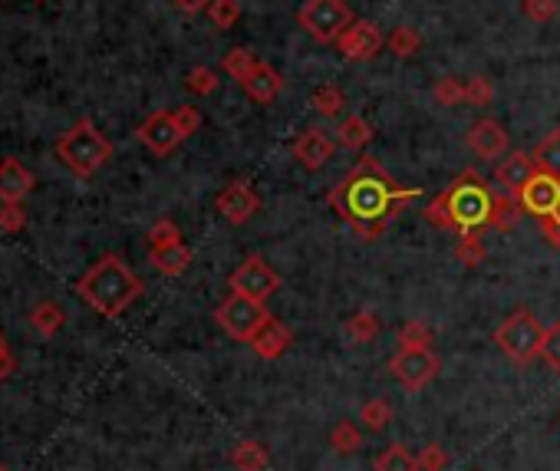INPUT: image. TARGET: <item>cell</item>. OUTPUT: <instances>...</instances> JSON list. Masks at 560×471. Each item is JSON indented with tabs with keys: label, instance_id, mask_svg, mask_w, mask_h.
<instances>
[{
	"label": "cell",
	"instance_id": "6da1fadb",
	"mask_svg": "<svg viewBox=\"0 0 560 471\" xmlns=\"http://www.w3.org/2000/svg\"><path fill=\"white\" fill-rule=\"evenodd\" d=\"M419 195H422L419 188L396 185V178L373 155H363L353 165V172L330 188L327 201L363 241H376L399 218V211H406L409 201H416Z\"/></svg>",
	"mask_w": 560,
	"mask_h": 471
},
{
	"label": "cell",
	"instance_id": "7a4b0ae2",
	"mask_svg": "<svg viewBox=\"0 0 560 471\" xmlns=\"http://www.w3.org/2000/svg\"><path fill=\"white\" fill-rule=\"evenodd\" d=\"M491 205H495V188L475 168H465L445 192H439L425 205L422 218L439 231L481 234L491 228Z\"/></svg>",
	"mask_w": 560,
	"mask_h": 471
},
{
	"label": "cell",
	"instance_id": "3957f363",
	"mask_svg": "<svg viewBox=\"0 0 560 471\" xmlns=\"http://www.w3.org/2000/svg\"><path fill=\"white\" fill-rule=\"evenodd\" d=\"M142 290H145L142 277L119 254H103L76 280V294H80L83 304L109 320L122 317L142 297Z\"/></svg>",
	"mask_w": 560,
	"mask_h": 471
},
{
	"label": "cell",
	"instance_id": "277c9868",
	"mask_svg": "<svg viewBox=\"0 0 560 471\" xmlns=\"http://www.w3.org/2000/svg\"><path fill=\"white\" fill-rule=\"evenodd\" d=\"M53 152H56V159H60V165L70 168L76 178H89L112 159V142L99 132L93 119L83 116L56 139Z\"/></svg>",
	"mask_w": 560,
	"mask_h": 471
},
{
	"label": "cell",
	"instance_id": "5b68a950",
	"mask_svg": "<svg viewBox=\"0 0 560 471\" xmlns=\"http://www.w3.org/2000/svg\"><path fill=\"white\" fill-rule=\"evenodd\" d=\"M544 330L547 327L534 317L531 310H514L511 317H504V323L495 330V343L514 366H531L534 360H541Z\"/></svg>",
	"mask_w": 560,
	"mask_h": 471
},
{
	"label": "cell",
	"instance_id": "8992f818",
	"mask_svg": "<svg viewBox=\"0 0 560 471\" xmlns=\"http://www.w3.org/2000/svg\"><path fill=\"white\" fill-rule=\"evenodd\" d=\"M297 24L317 43H336L353 24V10L346 0H307L297 10Z\"/></svg>",
	"mask_w": 560,
	"mask_h": 471
},
{
	"label": "cell",
	"instance_id": "52a82bcc",
	"mask_svg": "<svg viewBox=\"0 0 560 471\" xmlns=\"http://www.w3.org/2000/svg\"><path fill=\"white\" fill-rule=\"evenodd\" d=\"M267 304H257L251 297H241V294H228L218 304L215 310V320L218 327L231 336V340H241V343H251L254 333L267 323Z\"/></svg>",
	"mask_w": 560,
	"mask_h": 471
},
{
	"label": "cell",
	"instance_id": "ba28073f",
	"mask_svg": "<svg viewBox=\"0 0 560 471\" xmlns=\"http://www.w3.org/2000/svg\"><path fill=\"white\" fill-rule=\"evenodd\" d=\"M228 287H231V294L251 297V300H257V304H267V300L280 290V274L264 261L261 254H248L231 271Z\"/></svg>",
	"mask_w": 560,
	"mask_h": 471
},
{
	"label": "cell",
	"instance_id": "9c48e42d",
	"mask_svg": "<svg viewBox=\"0 0 560 471\" xmlns=\"http://www.w3.org/2000/svg\"><path fill=\"white\" fill-rule=\"evenodd\" d=\"M439 369H442V363L432 350H399L389 360L392 379H396L406 392H422L435 376H439Z\"/></svg>",
	"mask_w": 560,
	"mask_h": 471
},
{
	"label": "cell",
	"instance_id": "30bf717a",
	"mask_svg": "<svg viewBox=\"0 0 560 471\" xmlns=\"http://www.w3.org/2000/svg\"><path fill=\"white\" fill-rule=\"evenodd\" d=\"M518 201H521V208L534 218L557 215L560 211V175L547 172V168H537L534 178L518 195Z\"/></svg>",
	"mask_w": 560,
	"mask_h": 471
},
{
	"label": "cell",
	"instance_id": "8fae6325",
	"mask_svg": "<svg viewBox=\"0 0 560 471\" xmlns=\"http://www.w3.org/2000/svg\"><path fill=\"white\" fill-rule=\"evenodd\" d=\"M136 139H139L152 155H172V152L178 149V145L185 142V136H182V132H178V126H175V116H172V112H165V109L152 112V116L142 122V126L136 129Z\"/></svg>",
	"mask_w": 560,
	"mask_h": 471
},
{
	"label": "cell",
	"instance_id": "7c38bea8",
	"mask_svg": "<svg viewBox=\"0 0 560 471\" xmlns=\"http://www.w3.org/2000/svg\"><path fill=\"white\" fill-rule=\"evenodd\" d=\"M336 47H340V53L346 56V60L366 63L386 47V37H383V30H379L376 24H369V20H353V24L346 27L343 37L336 40Z\"/></svg>",
	"mask_w": 560,
	"mask_h": 471
},
{
	"label": "cell",
	"instance_id": "4fadbf2b",
	"mask_svg": "<svg viewBox=\"0 0 560 471\" xmlns=\"http://www.w3.org/2000/svg\"><path fill=\"white\" fill-rule=\"evenodd\" d=\"M215 205H218L224 221L238 224V228H241V224H248L257 211H261V198H257L251 182H231V185H224L218 192Z\"/></svg>",
	"mask_w": 560,
	"mask_h": 471
},
{
	"label": "cell",
	"instance_id": "5bb4252c",
	"mask_svg": "<svg viewBox=\"0 0 560 471\" xmlns=\"http://www.w3.org/2000/svg\"><path fill=\"white\" fill-rule=\"evenodd\" d=\"M465 145L472 149V155H478V159L498 162L501 155L508 152V132H504V126H501V122H495V119H481V122H475L472 129H468Z\"/></svg>",
	"mask_w": 560,
	"mask_h": 471
},
{
	"label": "cell",
	"instance_id": "9a60e30c",
	"mask_svg": "<svg viewBox=\"0 0 560 471\" xmlns=\"http://www.w3.org/2000/svg\"><path fill=\"white\" fill-rule=\"evenodd\" d=\"M333 152H336V139H330L327 132L317 126L304 129L294 139V159L304 168H310V172H317V168L327 165L333 159Z\"/></svg>",
	"mask_w": 560,
	"mask_h": 471
},
{
	"label": "cell",
	"instance_id": "2e32d148",
	"mask_svg": "<svg viewBox=\"0 0 560 471\" xmlns=\"http://www.w3.org/2000/svg\"><path fill=\"white\" fill-rule=\"evenodd\" d=\"M534 172H537L534 155L508 152V155H504V162H498V168H495V182H498L501 192H508V195L518 198L524 192V185L534 178Z\"/></svg>",
	"mask_w": 560,
	"mask_h": 471
},
{
	"label": "cell",
	"instance_id": "e0dca14e",
	"mask_svg": "<svg viewBox=\"0 0 560 471\" xmlns=\"http://www.w3.org/2000/svg\"><path fill=\"white\" fill-rule=\"evenodd\" d=\"M37 178L17 159H0V201L4 205H24V198L33 192Z\"/></svg>",
	"mask_w": 560,
	"mask_h": 471
},
{
	"label": "cell",
	"instance_id": "ac0fdd59",
	"mask_svg": "<svg viewBox=\"0 0 560 471\" xmlns=\"http://www.w3.org/2000/svg\"><path fill=\"white\" fill-rule=\"evenodd\" d=\"M290 343H294V333H290L287 323L277 317H267V323L254 333V340H251L254 353L261 356V360H280V356L290 350Z\"/></svg>",
	"mask_w": 560,
	"mask_h": 471
},
{
	"label": "cell",
	"instance_id": "d6986e66",
	"mask_svg": "<svg viewBox=\"0 0 560 471\" xmlns=\"http://www.w3.org/2000/svg\"><path fill=\"white\" fill-rule=\"evenodd\" d=\"M238 86L254 99V103L267 106V103H274V99L280 96V89H284V80H280V73L274 70L271 63H257L254 70H251L248 76H244V80H241Z\"/></svg>",
	"mask_w": 560,
	"mask_h": 471
},
{
	"label": "cell",
	"instance_id": "ffe728a7",
	"mask_svg": "<svg viewBox=\"0 0 560 471\" xmlns=\"http://www.w3.org/2000/svg\"><path fill=\"white\" fill-rule=\"evenodd\" d=\"M149 261L165 277H182L188 271V264H192V248L185 241L168 244V248H149Z\"/></svg>",
	"mask_w": 560,
	"mask_h": 471
},
{
	"label": "cell",
	"instance_id": "44dd1931",
	"mask_svg": "<svg viewBox=\"0 0 560 471\" xmlns=\"http://www.w3.org/2000/svg\"><path fill=\"white\" fill-rule=\"evenodd\" d=\"M231 465L238 471H267L271 468V452L264 442L257 439H241L231 448Z\"/></svg>",
	"mask_w": 560,
	"mask_h": 471
},
{
	"label": "cell",
	"instance_id": "7402d4cb",
	"mask_svg": "<svg viewBox=\"0 0 560 471\" xmlns=\"http://www.w3.org/2000/svg\"><path fill=\"white\" fill-rule=\"evenodd\" d=\"M369 142H373V126L363 116H346L336 126V145L346 152H363Z\"/></svg>",
	"mask_w": 560,
	"mask_h": 471
},
{
	"label": "cell",
	"instance_id": "603a6c76",
	"mask_svg": "<svg viewBox=\"0 0 560 471\" xmlns=\"http://www.w3.org/2000/svg\"><path fill=\"white\" fill-rule=\"evenodd\" d=\"M524 215V208H521V201L508 195V192H501V188H495V205H491V228L495 231H514L518 228V221Z\"/></svg>",
	"mask_w": 560,
	"mask_h": 471
},
{
	"label": "cell",
	"instance_id": "cb8c5ba5",
	"mask_svg": "<svg viewBox=\"0 0 560 471\" xmlns=\"http://www.w3.org/2000/svg\"><path fill=\"white\" fill-rule=\"evenodd\" d=\"M379 330H383V323H379L376 310H360V313H353V317L343 323V336L350 343H356V346L376 340Z\"/></svg>",
	"mask_w": 560,
	"mask_h": 471
},
{
	"label": "cell",
	"instance_id": "d4e9b609",
	"mask_svg": "<svg viewBox=\"0 0 560 471\" xmlns=\"http://www.w3.org/2000/svg\"><path fill=\"white\" fill-rule=\"evenodd\" d=\"M63 323H66V313H63L60 304H53V300H43V304H37L30 310V327L40 336H56Z\"/></svg>",
	"mask_w": 560,
	"mask_h": 471
},
{
	"label": "cell",
	"instance_id": "484cf974",
	"mask_svg": "<svg viewBox=\"0 0 560 471\" xmlns=\"http://www.w3.org/2000/svg\"><path fill=\"white\" fill-rule=\"evenodd\" d=\"M330 448L336 455H356L363 448V432H360V425L350 422V419H343V422H336L333 425V432H330Z\"/></svg>",
	"mask_w": 560,
	"mask_h": 471
},
{
	"label": "cell",
	"instance_id": "4316f807",
	"mask_svg": "<svg viewBox=\"0 0 560 471\" xmlns=\"http://www.w3.org/2000/svg\"><path fill=\"white\" fill-rule=\"evenodd\" d=\"M386 47H389V53H396L399 60H409V56H416L422 47V33L412 24H402L386 37Z\"/></svg>",
	"mask_w": 560,
	"mask_h": 471
},
{
	"label": "cell",
	"instance_id": "83f0119b",
	"mask_svg": "<svg viewBox=\"0 0 560 471\" xmlns=\"http://www.w3.org/2000/svg\"><path fill=\"white\" fill-rule=\"evenodd\" d=\"M310 109L317 112L320 119H333L340 116V112L346 109V96L340 86H320L317 93L310 96Z\"/></svg>",
	"mask_w": 560,
	"mask_h": 471
},
{
	"label": "cell",
	"instance_id": "f1b7e54d",
	"mask_svg": "<svg viewBox=\"0 0 560 471\" xmlns=\"http://www.w3.org/2000/svg\"><path fill=\"white\" fill-rule=\"evenodd\" d=\"M376 471H419V458L402 442H392L386 452L376 458Z\"/></svg>",
	"mask_w": 560,
	"mask_h": 471
},
{
	"label": "cell",
	"instance_id": "f546056e",
	"mask_svg": "<svg viewBox=\"0 0 560 471\" xmlns=\"http://www.w3.org/2000/svg\"><path fill=\"white\" fill-rule=\"evenodd\" d=\"M537 168H547V172L560 175V129H551L547 136L537 142V149L531 152Z\"/></svg>",
	"mask_w": 560,
	"mask_h": 471
},
{
	"label": "cell",
	"instance_id": "4dcf8cb0",
	"mask_svg": "<svg viewBox=\"0 0 560 471\" xmlns=\"http://www.w3.org/2000/svg\"><path fill=\"white\" fill-rule=\"evenodd\" d=\"M360 422L373 435L386 432L389 422H392V406H389L386 399H369V402H363V409H360Z\"/></svg>",
	"mask_w": 560,
	"mask_h": 471
},
{
	"label": "cell",
	"instance_id": "1f68e13d",
	"mask_svg": "<svg viewBox=\"0 0 560 471\" xmlns=\"http://www.w3.org/2000/svg\"><path fill=\"white\" fill-rule=\"evenodd\" d=\"M455 257H458V264H465V267L485 264L488 248H485V241H481V234H458V241H455Z\"/></svg>",
	"mask_w": 560,
	"mask_h": 471
},
{
	"label": "cell",
	"instance_id": "d6a6232c",
	"mask_svg": "<svg viewBox=\"0 0 560 471\" xmlns=\"http://www.w3.org/2000/svg\"><path fill=\"white\" fill-rule=\"evenodd\" d=\"M257 63H261V60H257V56L248 50V47H234V50H228V53H224V60H221V70L224 73H228L231 76V80H244V76H248L251 70H254V66Z\"/></svg>",
	"mask_w": 560,
	"mask_h": 471
},
{
	"label": "cell",
	"instance_id": "836d02e7",
	"mask_svg": "<svg viewBox=\"0 0 560 471\" xmlns=\"http://www.w3.org/2000/svg\"><path fill=\"white\" fill-rule=\"evenodd\" d=\"M432 340L435 336L422 320H409L399 330V350H432Z\"/></svg>",
	"mask_w": 560,
	"mask_h": 471
},
{
	"label": "cell",
	"instance_id": "e575fe53",
	"mask_svg": "<svg viewBox=\"0 0 560 471\" xmlns=\"http://www.w3.org/2000/svg\"><path fill=\"white\" fill-rule=\"evenodd\" d=\"M432 96H435V103H439V106L465 103V80H462V76H442V80L435 83Z\"/></svg>",
	"mask_w": 560,
	"mask_h": 471
},
{
	"label": "cell",
	"instance_id": "d590c367",
	"mask_svg": "<svg viewBox=\"0 0 560 471\" xmlns=\"http://www.w3.org/2000/svg\"><path fill=\"white\" fill-rule=\"evenodd\" d=\"M208 17H211V24H215V27L231 30L241 20V0H211Z\"/></svg>",
	"mask_w": 560,
	"mask_h": 471
},
{
	"label": "cell",
	"instance_id": "8d00e7d4",
	"mask_svg": "<svg viewBox=\"0 0 560 471\" xmlns=\"http://www.w3.org/2000/svg\"><path fill=\"white\" fill-rule=\"evenodd\" d=\"M185 86L192 89L195 96H211L218 93V73L211 66H192L185 76Z\"/></svg>",
	"mask_w": 560,
	"mask_h": 471
},
{
	"label": "cell",
	"instance_id": "74e56055",
	"mask_svg": "<svg viewBox=\"0 0 560 471\" xmlns=\"http://www.w3.org/2000/svg\"><path fill=\"white\" fill-rule=\"evenodd\" d=\"M465 103L491 106L495 103V83H491L488 76H472V80H465Z\"/></svg>",
	"mask_w": 560,
	"mask_h": 471
},
{
	"label": "cell",
	"instance_id": "f35d334b",
	"mask_svg": "<svg viewBox=\"0 0 560 471\" xmlns=\"http://www.w3.org/2000/svg\"><path fill=\"white\" fill-rule=\"evenodd\" d=\"M182 241V228L172 218H159L149 228V248H168V244Z\"/></svg>",
	"mask_w": 560,
	"mask_h": 471
},
{
	"label": "cell",
	"instance_id": "ab89813d",
	"mask_svg": "<svg viewBox=\"0 0 560 471\" xmlns=\"http://www.w3.org/2000/svg\"><path fill=\"white\" fill-rule=\"evenodd\" d=\"M521 10L534 24H551V20L560 17V0H524Z\"/></svg>",
	"mask_w": 560,
	"mask_h": 471
},
{
	"label": "cell",
	"instance_id": "60d3db41",
	"mask_svg": "<svg viewBox=\"0 0 560 471\" xmlns=\"http://www.w3.org/2000/svg\"><path fill=\"white\" fill-rule=\"evenodd\" d=\"M541 360L551 366V369H560V320L551 323V327L544 330V343H541Z\"/></svg>",
	"mask_w": 560,
	"mask_h": 471
},
{
	"label": "cell",
	"instance_id": "b9f144b4",
	"mask_svg": "<svg viewBox=\"0 0 560 471\" xmlns=\"http://www.w3.org/2000/svg\"><path fill=\"white\" fill-rule=\"evenodd\" d=\"M24 228H27L24 205H0V231H4V234H20Z\"/></svg>",
	"mask_w": 560,
	"mask_h": 471
},
{
	"label": "cell",
	"instance_id": "7bdbcfd3",
	"mask_svg": "<svg viewBox=\"0 0 560 471\" xmlns=\"http://www.w3.org/2000/svg\"><path fill=\"white\" fill-rule=\"evenodd\" d=\"M175 126H178V132H182V136L188 139V136H195V132L201 129V112L195 109V106H178L175 112Z\"/></svg>",
	"mask_w": 560,
	"mask_h": 471
},
{
	"label": "cell",
	"instance_id": "ee69618b",
	"mask_svg": "<svg viewBox=\"0 0 560 471\" xmlns=\"http://www.w3.org/2000/svg\"><path fill=\"white\" fill-rule=\"evenodd\" d=\"M416 458H419V471H445L448 468V455L442 445H425Z\"/></svg>",
	"mask_w": 560,
	"mask_h": 471
},
{
	"label": "cell",
	"instance_id": "f6af8a7d",
	"mask_svg": "<svg viewBox=\"0 0 560 471\" xmlns=\"http://www.w3.org/2000/svg\"><path fill=\"white\" fill-rule=\"evenodd\" d=\"M537 228H541V238L551 244V248H560V211H557V215L537 218Z\"/></svg>",
	"mask_w": 560,
	"mask_h": 471
},
{
	"label": "cell",
	"instance_id": "bcb514c9",
	"mask_svg": "<svg viewBox=\"0 0 560 471\" xmlns=\"http://www.w3.org/2000/svg\"><path fill=\"white\" fill-rule=\"evenodd\" d=\"M172 4H175V10H182V14L195 17V14H201V10H208L211 0H172Z\"/></svg>",
	"mask_w": 560,
	"mask_h": 471
},
{
	"label": "cell",
	"instance_id": "7dc6e473",
	"mask_svg": "<svg viewBox=\"0 0 560 471\" xmlns=\"http://www.w3.org/2000/svg\"><path fill=\"white\" fill-rule=\"evenodd\" d=\"M17 369V360H14V353H0V383H4V379H10V373H14Z\"/></svg>",
	"mask_w": 560,
	"mask_h": 471
},
{
	"label": "cell",
	"instance_id": "c3c4849f",
	"mask_svg": "<svg viewBox=\"0 0 560 471\" xmlns=\"http://www.w3.org/2000/svg\"><path fill=\"white\" fill-rule=\"evenodd\" d=\"M7 350H10V343H7V336L0 333V353H7Z\"/></svg>",
	"mask_w": 560,
	"mask_h": 471
},
{
	"label": "cell",
	"instance_id": "681fc988",
	"mask_svg": "<svg viewBox=\"0 0 560 471\" xmlns=\"http://www.w3.org/2000/svg\"><path fill=\"white\" fill-rule=\"evenodd\" d=\"M33 4H47V0H33Z\"/></svg>",
	"mask_w": 560,
	"mask_h": 471
},
{
	"label": "cell",
	"instance_id": "f907efd6",
	"mask_svg": "<svg viewBox=\"0 0 560 471\" xmlns=\"http://www.w3.org/2000/svg\"><path fill=\"white\" fill-rule=\"evenodd\" d=\"M0 471H10V468H4V465H0Z\"/></svg>",
	"mask_w": 560,
	"mask_h": 471
}]
</instances>
